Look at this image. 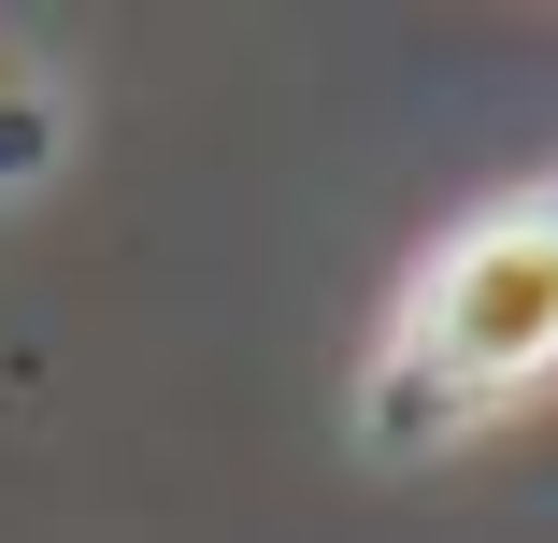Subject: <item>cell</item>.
<instances>
[{"label": "cell", "instance_id": "obj_1", "mask_svg": "<svg viewBox=\"0 0 558 543\" xmlns=\"http://www.w3.org/2000/svg\"><path fill=\"white\" fill-rule=\"evenodd\" d=\"M544 372H558V186L473 214V230L415 272L387 358L359 372V429H373L387 458H415V444L487 429V415H501L515 386H544Z\"/></svg>", "mask_w": 558, "mask_h": 543}]
</instances>
